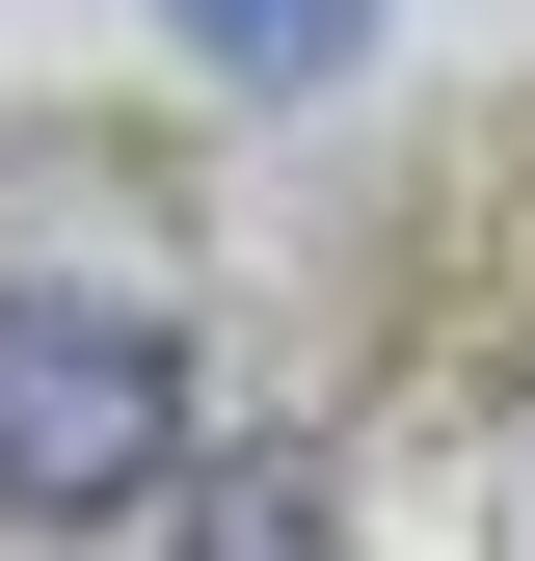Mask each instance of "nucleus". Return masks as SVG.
<instances>
[{"mask_svg":"<svg viewBox=\"0 0 535 561\" xmlns=\"http://www.w3.org/2000/svg\"><path fill=\"white\" fill-rule=\"evenodd\" d=\"M161 455H187L161 321H107V295H0V508H134Z\"/></svg>","mask_w":535,"mask_h":561,"instance_id":"1","label":"nucleus"},{"mask_svg":"<svg viewBox=\"0 0 535 561\" xmlns=\"http://www.w3.org/2000/svg\"><path fill=\"white\" fill-rule=\"evenodd\" d=\"M349 27H375V0H187V54H241V81H321Z\"/></svg>","mask_w":535,"mask_h":561,"instance_id":"2","label":"nucleus"}]
</instances>
